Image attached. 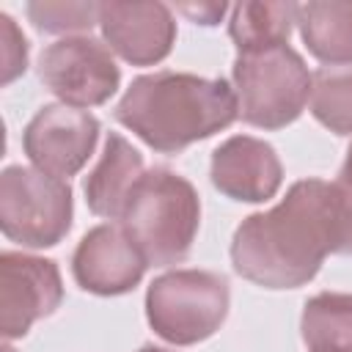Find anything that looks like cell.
Instances as JSON below:
<instances>
[{
  "mask_svg": "<svg viewBox=\"0 0 352 352\" xmlns=\"http://www.w3.org/2000/svg\"><path fill=\"white\" fill-rule=\"evenodd\" d=\"M330 253H352V195L324 179H300L267 212L248 214L231 239L236 275L264 289L305 286Z\"/></svg>",
  "mask_w": 352,
  "mask_h": 352,
  "instance_id": "cell-1",
  "label": "cell"
},
{
  "mask_svg": "<svg viewBox=\"0 0 352 352\" xmlns=\"http://www.w3.org/2000/svg\"><path fill=\"white\" fill-rule=\"evenodd\" d=\"M113 116L148 148L179 154L228 129L239 118V104L223 77L165 69L135 77Z\"/></svg>",
  "mask_w": 352,
  "mask_h": 352,
  "instance_id": "cell-2",
  "label": "cell"
},
{
  "mask_svg": "<svg viewBox=\"0 0 352 352\" xmlns=\"http://www.w3.org/2000/svg\"><path fill=\"white\" fill-rule=\"evenodd\" d=\"M118 226L154 267L179 264L192 250L201 226V198L192 182L170 168H151L126 198Z\"/></svg>",
  "mask_w": 352,
  "mask_h": 352,
  "instance_id": "cell-3",
  "label": "cell"
},
{
  "mask_svg": "<svg viewBox=\"0 0 352 352\" xmlns=\"http://www.w3.org/2000/svg\"><path fill=\"white\" fill-rule=\"evenodd\" d=\"M311 82L314 74L289 44L236 55L231 69L239 118L258 129H283L297 121L311 102Z\"/></svg>",
  "mask_w": 352,
  "mask_h": 352,
  "instance_id": "cell-4",
  "label": "cell"
},
{
  "mask_svg": "<svg viewBox=\"0 0 352 352\" xmlns=\"http://www.w3.org/2000/svg\"><path fill=\"white\" fill-rule=\"evenodd\" d=\"M228 280L212 270H170L146 289V319L151 330L173 344L192 346L220 330L228 316Z\"/></svg>",
  "mask_w": 352,
  "mask_h": 352,
  "instance_id": "cell-5",
  "label": "cell"
},
{
  "mask_svg": "<svg viewBox=\"0 0 352 352\" xmlns=\"http://www.w3.org/2000/svg\"><path fill=\"white\" fill-rule=\"evenodd\" d=\"M72 187L33 165H8L0 173V228L22 248H52L72 228Z\"/></svg>",
  "mask_w": 352,
  "mask_h": 352,
  "instance_id": "cell-6",
  "label": "cell"
},
{
  "mask_svg": "<svg viewBox=\"0 0 352 352\" xmlns=\"http://www.w3.org/2000/svg\"><path fill=\"white\" fill-rule=\"evenodd\" d=\"M38 80L69 107L104 104L121 82V69L107 44L91 36H66L38 58Z\"/></svg>",
  "mask_w": 352,
  "mask_h": 352,
  "instance_id": "cell-7",
  "label": "cell"
},
{
  "mask_svg": "<svg viewBox=\"0 0 352 352\" xmlns=\"http://www.w3.org/2000/svg\"><path fill=\"white\" fill-rule=\"evenodd\" d=\"M63 302V278L52 258L3 250L0 253V333L22 338L38 319Z\"/></svg>",
  "mask_w": 352,
  "mask_h": 352,
  "instance_id": "cell-8",
  "label": "cell"
},
{
  "mask_svg": "<svg viewBox=\"0 0 352 352\" xmlns=\"http://www.w3.org/2000/svg\"><path fill=\"white\" fill-rule=\"evenodd\" d=\"M99 140V118L69 104H44L22 132V148L33 168L69 179L74 176Z\"/></svg>",
  "mask_w": 352,
  "mask_h": 352,
  "instance_id": "cell-9",
  "label": "cell"
},
{
  "mask_svg": "<svg viewBox=\"0 0 352 352\" xmlns=\"http://www.w3.org/2000/svg\"><path fill=\"white\" fill-rule=\"evenodd\" d=\"M146 267L148 261L138 245L116 223L94 226L72 253V275L77 286L99 297L132 292L143 280Z\"/></svg>",
  "mask_w": 352,
  "mask_h": 352,
  "instance_id": "cell-10",
  "label": "cell"
},
{
  "mask_svg": "<svg viewBox=\"0 0 352 352\" xmlns=\"http://www.w3.org/2000/svg\"><path fill=\"white\" fill-rule=\"evenodd\" d=\"M99 28L110 52L132 66L165 60L176 41V19L165 3H99Z\"/></svg>",
  "mask_w": 352,
  "mask_h": 352,
  "instance_id": "cell-11",
  "label": "cell"
},
{
  "mask_svg": "<svg viewBox=\"0 0 352 352\" xmlns=\"http://www.w3.org/2000/svg\"><path fill=\"white\" fill-rule=\"evenodd\" d=\"M212 184L242 204H264L275 198L283 184V165L278 151L253 135H234L212 151Z\"/></svg>",
  "mask_w": 352,
  "mask_h": 352,
  "instance_id": "cell-12",
  "label": "cell"
},
{
  "mask_svg": "<svg viewBox=\"0 0 352 352\" xmlns=\"http://www.w3.org/2000/svg\"><path fill=\"white\" fill-rule=\"evenodd\" d=\"M143 154L118 132L104 138L99 162L82 182L85 204L94 214L107 220H121L129 192L143 176Z\"/></svg>",
  "mask_w": 352,
  "mask_h": 352,
  "instance_id": "cell-13",
  "label": "cell"
},
{
  "mask_svg": "<svg viewBox=\"0 0 352 352\" xmlns=\"http://www.w3.org/2000/svg\"><path fill=\"white\" fill-rule=\"evenodd\" d=\"M297 30L324 66H352V3L311 0L297 8Z\"/></svg>",
  "mask_w": 352,
  "mask_h": 352,
  "instance_id": "cell-14",
  "label": "cell"
},
{
  "mask_svg": "<svg viewBox=\"0 0 352 352\" xmlns=\"http://www.w3.org/2000/svg\"><path fill=\"white\" fill-rule=\"evenodd\" d=\"M297 8L300 6L289 0H245L231 6L228 36L236 47V55L286 47L297 25Z\"/></svg>",
  "mask_w": 352,
  "mask_h": 352,
  "instance_id": "cell-15",
  "label": "cell"
},
{
  "mask_svg": "<svg viewBox=\"0 0 352 352\" xmlns=\"http://www.w3.org/2000/svg\"><path fill=\"white\" fill-rule=\"evenodd\" d=\"M300 333L308 352H352V294H314L302 305Z\"/></svg>",
  "mask_w": 352,
  "mask_h": 352,
  "instance_id": "cell-16",
  "label": "cell"
},
{
  "mask_svg": "<svg viewBox=\"0 0 352 352\" xmlns=\"http://www.w3.org/2000/svg\"><path fill=\"white\" fill-rule=\"evenodd\" d=\"M311 116L336 135H352V66H319L311 82Z\"/></svg>",
  "mask_w": 352,
  "mask_h": 352,
  "instance_id": "cell-17",
  "label": "cell"
},
{
  "mask_svg": "<svg viewBox=\"0 0 352 352\" xmlns=\"http://www.w3.org/2000/svg\"><path fill=\"white\" fill-rule=\"evenodd\" d=\"M28 19L41 33H82L99 25V3L72 0H33L28 3Z\"/></svg>",
  "mask_w": 352,
  "mask_h": 352,
  "instance_id": "cell-18",
  "label": "cell"
},
{
  "mask_svg": "<svg viewBox=\"0 0 352 352\" xmlns=\"http://www.w3.org/2000/svg\"><path fill=\"white\" fill-rule=\"evenodd\" d=\"M0 60H3L0 66L3 85L14 82L28 69V38L8 14H0Z\"/></svg>",
  "mask_w": 352,
  "mask_h": 352,
  "instance_id": "cell-19",
  "label": "cell"
},
{
  "mask_svg": "<svg viewBox=\"0 0 352 352\" xmlns=\"http://www.w3.org/2000/svg\"><path fill=\"white\" fill-rule=\"evenodd\" d=\"M176 11L179 14H184L187 19H192L195 25H217L223 16H226V11H228V6L226 3H182V6H176Z\"/></svg>",
  "mask_w": 352,
  "mask_h": 352,
  "instance_id": "cell-20",
  "label": "cell"
},
{
  "mask_svg": "<svg viewBox=\"0 0 352 352\" xmlns=\"http://www.w3.org/2000/svg\"><path fill=\"white\" fill-rule=\"evenodd\" d=\"M338 184L352 195V143L346 148V157H344V165H341V173H338Z\"/></svg>",
  "mask_w": 352,
  "mask_h": 352,
  "instance_id": "cell-21",
  "label": "cell"
},
{
  "mask_svg": "<svg viewBox=\"0 0 352 352\" xmlns=\"http://www.w3.org/2000/svg\"><path fill=\"white\" fill-rule=\"evenodd\" d=\"M138 352H170V349H165V346H154V344H146V346H140Z\"/></svg>",
  "mask_w": 352,
  "mask_h": 352,
  "instance_id": "cell-22",
  "label": "cell"
},
{
  "mask_svg": "<svg viewBox=\"0 0 352 352\" xmlns=\"http://www.w3.org/2000/svg\"><path fill=\"white\" fill-rule=\"evenodd\" d=\"M3 352H14V346H11L8 341H6V344H3Z\"/></svg>",
  "mask_w": 352,
  "mask_h": 352,
  "instance_id": "cell-23",
  "label": "cell"
}]
</instances>
